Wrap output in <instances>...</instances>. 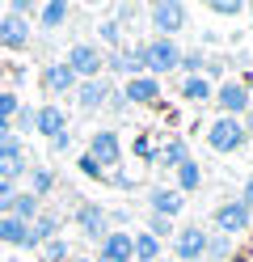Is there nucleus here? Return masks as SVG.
<instances>
[{
	"label": "nucleus",
	"instance_id": "f257e3e1",
	"mask_svg": "<svg viewBox=\"0 0 253 262\" xmlns=\"http://www.w3.org/2000/svg\"><path fill=\"white\" fill-rule=\"evenodd\" d=\"M140 51H144V72L156 80L165 72H177V63H181V47L173 38H148V42H140Z\"/></svg>",
	"mask_w": 253,
	"mask_h": 262
},
{
	"label": "nucleus",
	"instance_id": "f03ea898",
	"mask_svg": "<svg viewBox=\"0 0 253 262\" xmlns=\"http://www.w3.org/2000/svg\"><path fill=\"white\" fill-rule=\"evenodd\" d=\"M63 63L72 68L76 80H101V68H106V51H101L97 42H72L67 47Z\"/></svg>",
	"mask_w": 253,
	"mask_h": 262
},
{
	"label": "nucleus",
	"instance_id": "7ed1b4c3",
	"mask_svg": "<svg viewBox=\"0 0 253 262\" xmlns=\"http://www.w3.org/2000/svg\"><path fill=\"white\" fill-rule=\"evenodd\" d=\"M148 21L156 30V38H173L186 30L190 21V9L181 5V0H156V5H148Z\"/></svg>",
	"mask_w": 253,
	"mask_h": 262
},
{
	"label": "nucleus",
	"instance_id": "20e7f679",
	"mask_svg": "<svg viewBox=\"0 0 253 262\" xmlns=\"http://www.w3.org/2000/svg\"><path fill=\"white\" fill-rule=\"evenodd\" d=\"M245 140H249V136H245L241 119H228V114H219V119L207 127V148H211V152H224V157H228V152H241Z\"/></svg>",
	"mask_w": 253,
	"mask_h": 262
},
{
	"label": "nucleus",
	"instance_id": "39448f33",
	"mask_svg": "<svg viewBox=\"0 0 253 262\" xmlns=\"http://www.w3.org/2000/svg\"><path fill=\"white\" fill-rule=\"evenodd\" d=\"M215 228H219V237H241V233H249V228H253V211L241 203V199H228V203H219L215 207Z\"/></svg>",
	"mask_w": 253,
	"mask_h": 262
},
{
	"label": "nucleus",
	"instance_id": "423d86ee",
	"mask_svg": "<svg viewBox=\"0 0 253 262\" xmlns=\"http://www.w3.org/2000/svg\"><path fill=\"white\" fill-rule=\"evenodd\" d=\"M89 157L97 161L101 169L123 165V144H118V131H114V127H101V131L89 136Z\"/></svg>",
	"mask_w": 253,
	"mask_h": 262
},
{
	"label": "nucleus",
	"instance_id": "0eeeda50",
	"mask_svg": "<svg viewBox=\"0 0 253 262\" xmlns=\"http://www.w3.org/2000/svg\"><path fill=\"white\" fill-rule=\"evenodd\" d=\"M211 102L219 106V114H228V119H241V114L253 106L249 102V89L241 85V80H219L215 93H211Z\"/></svg>",
	"mask_w": 253,
	"mask_h": 262
},
{
	"label": "nucleus",
	"instance_id": "6e6552de",
	"mask_svg": "<svg viewBox=\"0 0 253 262\" xmlns=\"http://www.w3.org/2000/svg\"><path fill=\"white\" fill-rule=\"evenodd\" d=\"M207 228L202 224H190V228H177L173 233V254L177 262H202V254H207Z\"/></svg>",
	"mask_w": 253,
	"mask_h": 262
},
{
	"label": "nucleus",
	"instance_id": "1a4fd4ad",
	"mask_svg": "<svg viewBox=\"0 0 253 262\" xmlns=\"http://www.w3.org/2000/svg\"><path fill=\"white\" fill-rule=\"evenodd\" d=\"M72 220H76V228H80L89 241H101V237L110 233V211L101 207V203H80V207L72 211Z\"/></svg>",
	"mask_w": 253,
	"mask_h": 262
},
{
	"label": "nucleus",
	"instance_id": "9d476101",
	"mask_svg": "<svg viewBox=\"0 0 253 262\" xmlns=\"http://www.w3.org/2000/svg\"><path fill=\"white\" fill-rule=\"evenodd\" d=\"M106 72H114V76H148L144 72V51H140V42L135 47H118V51H110L106 55Z\"/></svg>",
	"mask_w": 253,
	"mask_h": 262
},
{
	"label": "nucleus",
	"instance_id": "9b49d317",
	"mask_svg": "<svg viewBox=\"0 0 253 262\" xmlns=\"http://www.w3.org/2000/svg\"><path fill=\"white\" fill-rule=\"evenodd\" d=\"M118 97H123L127 106H152L160 97V80L156 76H131L123 89H118Z\"/></svg>",
	"mask_w": 253,
	"mask_h": 262
},
{
	"label": "nucleus",
	"instance_id": "f8f14e48",
	"mask_svg": "<svg viewBox=\"0 0 253 262\" xmlns=\"http://www.w3.org/2000/svg\"><path fill=\"white\" fill-rule=\"evenodd\" d=\"M76 85H80V80L72 76V68H67L63 59H51L47 68H42V89H47L51 97H63V93H76Z\"/></svg>",
	"mask_w": 253,
	"mask_h": 262
},
{
	"label": "nucleus",
	"instance_id": "ddd939ff",
	"mask_svg": "<svg viewBox=\"0 0 253 262\" xmlns=\"http://www.w3.org/2000/svg\"><path fill=\"white\" fill-rule=\"evenodd\" d=\"M97 245H101V254L93 262H131V233H123V228H110Z\"/></svg>",
	"mask_w": 253,
	"mask_h": 262
},
{
	"label": "nucleus",
	"instance_id": "4468645a",
	"mask_svg": "<svg viewBox=\"0 0 253 262\" xmlns=\"http://www.w3.org/2000/svg\"><path fill=\"white\" fill-rule=\"evenodd\" d=\"M0 47H9V51H26V47H30V21L5 13V17H0Z\"/></svg>",
	"mask_w": 253,
	"mask_h": 262
},
{
	"label": "nucleus",
	"instance_id": "2eb2a0df",
	"mask_svg": "<svg viewBox=\"0 0 253 262\" xmlns=\"http://www.w3.org/2000/svg\"><path fill=\"white\" fill-rule=\"evenodd\" d=\"M34 131L47 136V140H55V136L67 131V114H63L55 102H51V106H38V110H34Z\"/></svg>",
	"mask_w": 253,
	"mask_h": 262
},
{
	"label": "nucleus",
	"instance_id": "dca6fc26",
	"mask_svg": "<svg viewBox=\"0 0 253 262\" xmlns=\"http://www.w3.org/2000/svg\"><path fill=\"white\" fill-rule=\"evenodd\" d=\"M148 207H152V216H165V220H173V216H181V207H186V199L173 190V186H156L148 194Z\"/></svg>",
	"mask_w": 253,
	"mask_h": 262
},
{
	"label": "nucleus",
	"instance_id": "f3484780",
	"mask_svg": "<svg viewBox=\"0 0 253 262\" xmlns=\"http://www.w3.org/2000/svg\"><path fill=\"white\" fill-rule=\"evenodd\" d=\"M110 97H114L110 80H80V85H76V102H80V110H101Z\"/></svg>",
	"mask_w": 253,
	"mask_h": 262
},
{
	"label": "nucleus",
	"instance_id": "a211bd4d",
	"mask_svg": "<svg viewBox=\"0 0 253 262\" xmlns=\"http://www.w3.org/2000/svg\"><path fill=\"white\" fill-rule=\"evenodd\" d=\"M173 178H177V194H181V199H186V194H194L198 186H202V165H198V161L190 157V161H181V165L173 169Z\"/></svg>",
	"mask_w": 253,
	"mask_h": 262
},
{
	"label": "nucleus",
	"instance_id": "6ab92c4d",
	"mask_svg": "<svg viewBox=\"0 0 253 262\" xmlns=\"http://www.w3.org/2000/svg\"><path fill=\"white\" fill-rule=\"evenodd\" d=\"M67 17H72V5H63V0H51V5H38V30H59Z\"/></svg>",
	"mask_w": 253,
	"mask_h": 262
},
{
	"label": "nucleus",
	"instance_id": "aec40b11",
	"mask_svg": "<svg viewBox=\"0 0 253 262\" xmlns=\"http://www.w3.org/2000/svg\"><path fill=\"white\" fill-rule=\"evenodd\" d=\"M181 161H190V148H186V140H181V136H169V140H165V148H156V165L177 169Z\"/></svg>",
	"mask_w": 253,
	"mask_h": 262
},
{
	"label": "nucleus",
	"instance_id": "412c9836",
	"mask_svg": "<svg viewBox=\"0 0 253 262\" xmlns=\"http://www.w3.org/2000/svg\"><path fill=\"white\" fill-rule=\"evenodd\" d=\"M160 258V241L152 237V233H131V262H156Z\"/></svg>",
	"mask_w": 253,
	"mask_h": 262
},
{
	"label": "nucleus",
	"instance_id": "4be33fe9",
	"mask_svg": "<svg viewBox=\"0 0 253 262\" xmlns=\"http://www.w3.org/2000/svg\"><path fill=\"white\" fill-rule=\"evenodd\" d=\"M59 216H38V220H34L30 224V245H26V250H34V245H47V241H55L59 237Z\"/></svg>",
	"mask_w": 253,
	"mask_h": 262
},
{
	"label": "nucleus",
	"instance_id": "5701e85b",
	"mask_svg": "<svg viewBox=\"0 0 253 262\" xmlns=\"http://www.w3.org/2000/svg\"><path fill=\"white\" fill-rule=\"evenodd\" d=\"M0 241L5 245H30V224H21V220H13V216H0Z\"/></svg>",
	"mask_w": 253,
	"mask_h": 262
},
{
	"label": "nucleus",
	"instance_id": "b1692460",
	"mask_svg": "<svg viewBox=\"0 0 253 262\" xmlns=\"http://www.w3.org/2000/svg\"><path fill=\"white\" fill-rule=\"evenodd\" d=\"M211 93H215V85H211V80L207 76H186L181 80V97H186V102H211Z\"/></svg>",
	"mask_w": 253,
	"mask_h": 262
},
{
	"label": "nucleus",
	"instance_id": "393cba45",
	"mask_svg": "<svg viewBox=\"0 0 253 262\" xmlns=\"http://www.w3.org/2000/svg\"><path fill=\"white\" fill-rule=\"evenodd\" d=\"M38 199H34V194H21V190H17L13 194V207H9V216L13 220H21V224H34V220H38Z\"/></svg>",
	"mask_w": 253,
	"mask_h": 262
},
{
	"label": "nucleus",
	"instance_id": "a878e982",
	"mask_svg": "<svg viewBox=\"0 0 253 262\" xmlns=\"http://www.w3.org/2000/svg\"><path fill=\"white\" fill-rule=\"evenodd\" d=\"M51 190H55V173H51V169H42V165H38V169H30V194H34V199L42 203Z\"/></svg>",
	"mask_w": 253,
	"mask_h": 262
},
{
	"label": "nucleus",
	"instance_id": "bb28decb",
	"mask_svg": "<svg viewBox=\"0 0 253 262\" xmlns=\"http://www.w3.org/2000/svg\"><path fill=\"white\" fill-rule=\"evenodd\" d=\"M21 157H26V140L5 131V136H0V165H5V161H21Z\"/></svg>",
	"mask_w": 253,
	"mask_h": 262
},
{
	"label": "nucleus",
	"instance_id": "cd10ccee",
	"mask_svg": "<svg viewBox=\"0 0 253 262\" xmlns=\"http://www.w3.org/2000/svg\"><path fill=\"white\" fill-rule=\"evenodd\" d=\"M97 34H101V42H106L110 51H118V47H127V38H123V26H118L114 17H110V21H101V26H97Z\"/></svg>",
	"mask_w": 253,
	"mask_h": 262
},
{
	"label": "nucleus",
	"instance_id": "c85d7f7f",
	"mask_svg": "<svg viewBox=\"0 0 253 262\" xmlns=\"http://www.w3.org/2000/svg\"><path fill=\"white\" fill-rule=\"evenodd\" d=\"M202 258L228 262V258H232V241H228V237H207V254H202Z\"/></svg>",
	"mask_w": 253,
	"mask_h": 262
},
{
	"label": "nucleus",
	"instance_id": "c756f323",
	"mask_svg": "<svg viewBox=\"0 0 253 262\" xmlns=\"http://www.w3.org/2000/svg\"><path fill=\"white\" fill-rule=\"evenodd\" d=\"M177 68H186L190 76H202V68H207V55H202V47L198 51H181V63Z\"/></svg>",
	"mask_w": 253,
	"mask_h": 262
},
{
	"label": "nucleus",
	"instance_id": "7c9ffc66",
	"mask_svg": "<svg viewBox=\"0 0 253 262\" xmlns=\"http://www.w3.org/2000/svg\"><path fill=\"white\" fill-rule=\"evenodd\" d=\"M131 157H140V161H152V165H156V144H152L148 136H135V140H131Z\"/></svg>",
	"mask_w": 253,
	"mask_h": 262
},
{
	"label": "nucleus",
	"instance_id": "2f4dec72",
	"mask_svg": "<svg viewBox=\"0 0 253 262\" xmlns=\"http://www.w3.org/2000/svg\"><path fill=\"white\" fill-rule=\"evenodd\" d=\"M207 9L215 13V17H241V13H245V5H241V0H211Z\"/></svg>",
	"mask_w": 253,
	"mask_h": 262
},
{
	"label": "nucleus",
	"instance_id": "473e14b6",
	"mask_svg": "<svg viewBox=\"0 0 253 262\" xmlns=\"http://www.w3.org/2000/svg\"><path fill=\"white\" fill-rule=\"evenodd\" d=\"M42 258H47V262H67V258H72V254H67V241H63V237L47 241V245H42Z\"/></svg>",
	"mask_w": 253,
	"mask_h": 262
},
{
	"label": "nucleus",
	"instance_id": "72a5a7b5",
	"mask_svg": "<svg viewBox=\"0 0 253 262\" xmlns=\"http://www.w3.org/2000/svg\"><path fill=\"white\" fill-rule=\"evenodd\" d=\"M17 110H21V97H17V93H0V123H13V114Z\"/></svg>",
	"mask_w": 253,
	"mask_h": 262
},
{
	"label": "nucleus",
	"instance_id": "f704fd0d",
	"mask_svg": "<svg viewBox=\"0 0 253 262\" xmlns=\"http://www.w3.org/2000/svg\"><path fill=\"white\" fill-rule=\"evenodd\" d=\"M144 233H152L156 241H165L169 233H173V220H165V216H148V228H144Z\"/></svg>",
	"mask_w": 253,
	"mask_h": 262
},
{
	"label": "nucleus",
	"instance_id": "c9c22d12",
	"mask_svg": "<svg viewBox=\"0 0 253 262\" xmlns=\"http://www.w3.org/2000/svg\"><path fill=\"white\" fill-rule=\"evenodd\" d=\"M76 165H80V173H84V178H93V182H106V169H101V165H97V161H93L89 152H84V157L76 161Z\"/></svg>",
	"mask_w": 253,
	"mask_h": 262
},
{
	"label": "nucleus",
	"instance_id": "e433bc0d",
	"mask_svg": "<svg viewBox=\"0 0 253 262\" xmlns=\"http://www.w3.org/2000/svg\"><path fill=\"white\" fill-rule=\"evenodd\" d=\"M13 194H17V186L0 182V216H9V207H13Z\"/></svg>",
	"mask_w": 253,
	"mask_h": 262
},
{
	"label": "nucleus",
	"instance_id": "4c0bfd02",
	"mask_svg": "<svg viewBox=\"0 0 253 262\" xmlns=\"http://www.w3.org/2000/svg\"><path fill=\"white\" fill-rule=\"evenodd\" d=\"M51 148H55V152H67V148H72V131H63V136H55V140H51Z\"/></svg>",
	"mask_w": 253,
	"mask_h": 262
},
{
	"label": "nucleus",
	"instance_id": "58836bf2",
	"mask_svg": "<svg viewBox=\"0 0 253 262\" xmlns=\"http://www.w3.org/2000/svg\"><path fill=\"white\" fill-rule=\"evenodd\" d=\"M114 186H118V190H135V178L118 169V173H114Z\"/></svg>",
	"mask_w": 253,
	"mask_h": 262
},
{
	"label": "nucleus",
	"instance_id": "ea45409f",
	"mask_svg": "<svg viewBox=\"0 0 253 262\" xmlns=\"http://www.w3.org/2000/svg\"><path fill=\"white\" fill-rule=\"evenodd\" d=\"M236 199H241V203H245V207L253 211V178H249V182H245V190H241V194H236Z\"/></svg>",
	"mask_w": 253,
	"mask_h": 262
},
{
	"label": "nucleus",
	"instance_id": "a19ab883",
	"mask_svg": "<svg viewBox=\"0 0 253 262\" xmlns=\"http://www.w3.org/2000/svg\"><path fill=\"white\" fill-rule=\"evenodd\" d=\"M241 127H245V136H253V106L241 114Z\"/></svg>",
	"mask_w": 253,
	"mask_h": 262
},
{
	"label": "nucleus",
	"instance_id": "79ce46f5",
	"mask_svg": "<svg viewBox=\"0 0 253 262\" xmlns=\"http://www.w3.org/2000/svg\"><path fill=\"white\" fill-rule=\"evenodd\" d=\"M241 85L249 89V102H253V72H245V76H241Z\"/></svg>",
	"mask_w": 253,
	"mask_h": 262
},
{
	"label": "nucleus",
	"instance_id": "37998d69",
	"mask_svg": "<svg viewBox=\"0 0 253 262\" xmlns=\"http://www.w3.org/2000/svg\"><path fill=\"white\" fill-rule=\"evenodd\" d=\"M67 262H93V258H67Z\"/></svg>",
	"mask_w": 253,
	"mask_h": 262
},
{
	"label": "nucleus",
	"instance_id": "c03bdc74",
	"mask_svg": "<svg viewBox=\"0 0 253 262\" xmlns=\"http://www.w3.org/2000/svg\"><path fill=\"white\" fill-rule=\"evenodd\" d=\"M5 131H9V123H0V136H5Z\"/></svg>",
	"mask_w": 253,
	"mask_h": 262
},
{
	"label": "nucleus",
	"instance_id": "a18cd8bd",
	"mask_svg": "<svg viewBox=\"0 0 253 262\" xmlns=\"http://www.w3.org/2000/svg\"><path fill=\"white\" fill-rule=\"evenodd\" d=\"M156 262H169V258H156Z\"/></svg>",
	"mask_w": 253,
	"mask_h": 262
}]
</instances>
